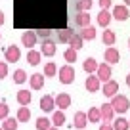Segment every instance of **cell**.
Returning <instances> with one entry per match:
<instances>
[{"instance_id":"obj_1","label":"cell","mask_w":130,"mask_h":130,"mask_svg":"<svg viewBox=\"0 0 130 130\" xmlns=\"http://www.w3.org/2000/svg\"><path fill=\"white\" fill-rule=\"evenodd\" d=\"M111 105H113L115 113H126V111L130 109V100L126 96H122V94H117V96L111 98Z\"/></svg>"},{"instance_id":"obj_2","label":"cell","mask_w":130,"mask_h":130,"mask_svg":"<svg viewBox=\"0 0 130 130\" xmlns=\"http://www.w3.org/2000/svg\"><path fill=\"white\" fill-rule=\"evenodd\" d=\"M59 82H63V84H71V82H75V67L71 63L59 67Z\"/></svg>"},{"instance_id":"obj_3","label":"cell","mask_w":130,"mask_h":130,"mask_svg":"<svg viewBox=\"0 0 130 130\" xmlns=\"http://www.w3.org/2000/svg\"><path fill=\"white\" fill-rule=\"evenodd\" d=\"M4 57H6V61H10V63H15V61H19V57H21V50H19V46L10 44L8 48L4 50Z\"/></svg>"},{"instance_id":"obj_4","label":"cell","mask_w":130,"mask_h":130,"mask_svg":"<svg viewBox=\"0 0 130 130\" xmlns=\"http://www.w3.org/2000/svg\"><path fill=\"white\" fill-rule=\"evenodd\" d=\"M38 42V37H37V31H25L21 35V44L27 46V50H31L32 46H37Z\"/></svg>"},{"instance_id":"obj_5","label":"cell","mask_w":130,"mask_h":130,"mask_svg":"<svg viewBox=\"0 0 130 130\" xmlns=\"http://www.w3.org/2000/svg\"><path fill=\"white\" fill-rule=\"evenodd\" d=\"M103 57H105V63H109V65H115V63H119V61H121V54H119V50L115 48V46L105 48Z\"/></svg>"},{"instance_id":"obj_6","label":"cell","mask_w":130,"mask_h":130,"mask_svg":"<svg viewBox=\"0 0 130 130\" xmlns=\"http://www.w3.org/2000/svg\"><path fill=\"white\" fill-rule=\"evenodd\" d=\"M56 42L52 40V38H46V40H42V44H40V54L42 56H46V57H52L54 54H56Z\"/></svg>"},{"instance_id":"obj_7","label":"cell","mask_w":130,"mask_h":130,"mask_svg":"<svg viewBox=\"0 0 130 130\" xmlns=\"http://www.w3.org/2000/svg\"><path fill=\"white\" fill-rule=\"evenodd\" d=\"M111 65L109 63H100V67H98V71H96V75H98V78L102 82H107V80H111Z\"/></svg>"},{"instance_id":"obj_8","label":"cell","mask_w":130,"mask_h":130,"mask_svg":"<svg viewBox=\"0 0 130 130\" xmlns=\"http://www.w3.org/2000/svg\"><path fill=\"white\" fill-rule=\"evenodd\" d=\"M102 92H103V96H105V98L117 96V92H119V82H117V80H107V82H103Z\"/></svg>"},{"instance_id":"obj_9","label":"cell","mask_w":130,"mask_h":130,"mask_svg":"<svg viewBox=\"0 0 130 130\" xmlns=\"http://www.w3.org/2000/svg\"><path fill=\"white\" fill-rule=\"evenodd\" d=\"M44 73H35V75H31L29 77V86H31L32 90H40V88H44Z\"/></svg>"},{"instance_id":"obj_10","label":"cell","mask_w":130,"mask_h":130,"mask_svg":"<svg viewBox=\"0 0 130 130\" xmlns=\"http://www.w3.org/2000/svg\"><path fill=\"white\" fill-rule=\"evenodd\" d=\"M40 109L44 111V113H52V111L56 109V100H54L50 94H46V96L40 98Z\"/></svg>"},{"instance_id":"obj_11","label":"cell","mask_w":130,"mask_h":130,"mask_svg":"<svg viewBox=\"0 0 130 130\" xmlns=\"http://www.w3.org/2000/svg\"><path fill=\"white\" fill-rule=\"evenodd\" d=\"M100 113H102V121H105V122H111L113 121V117H115V109H113V105H111V102L109 103H103L102 107H100Z\"/></svg>"},{"instance_id":"obj_12","label":"cell","mask_w":130,"mask_h":130,"mask_svg":"<svg viewBox=\"0 0 130 130\" xmlns=\"http://www.w3.org/2000/svg\"><path fill=\"white\" fill-rule=\"evenodd\" d=\"M100 78H98V75H90V77H86V82H84V86H86V90L88 92H100V88H102V84H100Z\"/></svg>"},{"instance_id":"obj_13","label":"cell","mask_w":130,"mask_h":130,"mask_svg":"<svg viewBox=\"0 0 130 130\" xmlns=\"http://www.w3.org/2000/svg\"><path fill=\"white\" fill-rule=\"evenodd\" d=\"M86 124H88V115L82 113V111H77L75 117H73V126L78 128V130H82V128H86Z\"/></svg>"},{"instance_id":"obj_14","label":"cell","mask_w":130,"mask_h":130,"mask_svg":"<svg viewBox=\"0 0 130 130\" xmlns=\"http://www.w3.org/2000/svg\"><path fill=\"white\" fill-rule=\"evenodd\" d=\"M54 100H56V107H59V109H67V107H71V96H69V94L61 92V94H57Z\"/></svg>"},{"instance_id":"obj_15","label":"cell","mask_w":130,"mask_h":130,"mask_svg":"<svg viewBox=\"0 0 130 130\" xmlns=\"http://www.w3.org/2000/svg\"><path fill=\"white\" fill-rule=\"evenodd\" d=\"M111 13H113V17H115L117 21H126V19L130 17V13H128V8H126V6H115V8H113V12H111Z\"/></svg>"},{"instance_id":"obj_16","label":"cell","mask_w":130,"mask_h":130,"mask_svg":"<svg viewBox=\"0 0 130 130\" xmlns=\"http://www.w3.org/2000/svg\"><path fill=\"white\" fill-rule=\"evenodd\" d=\"M75 25L77 27H88L90 25V12H78L75 15Z\"/></svg>"},{"instance_id":"obj_17","label":"cell","mask_w":130,"mask_h":130,"mask_svg":"<svg viewBox=\"0 0 130 130\" xmlns=\"http://www.w3.org/2000/svg\"><path fill=\"white\" fill-rule=\"evenodd\" d=\"M111 19H113V13L109 12V10H102V12L98 13V23L102 25V27H109V23H111Z\"/></svg>"},{"instance_id":"obj_18","label":"cell","mask_w":130,"mask_h":130,"mask_svg":"<svg viewBox=\"0 0 130 130\" xmlns=\"http://www.w3.org/2000/svg\"><path fill=\"white\" fill-rule=\"evenodd\" d=\"M82 67H84V71H86L88 75H94V73L98 71V67H100V63H98L94 57H86L84 63H82Z\"/></svg>"},{"instance_id":"obj_19","label":"cell","mask_w":130,"mask_h":130,"mask_svg":"<svg viewBox=\"0 0 130 130\" xmlns=\"http://www.w3.org/2000/svg\"><path fill=\"white\" fill-rule=\"evenodd\" d=\"M40 59H42V54H40V52H37V50H32V48L27 52V61H29V65L37 67V65L40 63Z\"/></svg>"},{"instance_id":"obj_20","label":"cell","mask_w":130,"mask_h":130,"mask_svg":"<svg viewBox=\"0 0 130 130\" xmlns=\"http://www.w3.org/2000/svg\"><path fill=\"white\" fill-rule=\"evenodd\" d=\"M73 35H75L73 29H61V31H57V40L63 42V44H69V40H71Z\"/></svg>"},{"instance_id":"obj_21","label":"cell","mask_w":130,"mask_h":130,"mask_svg":"<svg viewBox=\"0 0 130 130\" xmlns=\"http://www.w3.org/2000/svg\"><path fill=\"white\" fill-rule=\"evenodd\" d=\"M65 121H67V119H65L63 109L54 111V115H52V124H54V126H57V128H59V126H63V124H65Z\"/></svg>"},{"instance_id":"obj_22","label":"cell","mask_w":130,"mask_h":130,"mask_svg":"<svg viewBox=\"0 0 130 130\" xmlns=\"http://www.w3.org/2000/svg\"><path fill=\"white\" fill-rule=\"evenodd\" d=\"M31 100H32V96H31L29 90H19V92H17V103H19V105H29Z\"/></svg>"},{"instance_id":"obj_23","label":"cell","mask_w":130,"mask_h":130,"mask_svg":"<svg viewBox=\"0 0 130 130\" xmlns=\"http://www.w3.org/2000/svg\"><path fill=\"white\" fill-rule=\"evenodd\" d=\"M113 130H130V122H128V119H124V117L115 119V121H113Z\"/></svg>"},{"instance_id":"obj_24","label":"cell","mask_w":130,"mask_h":130,"mask_svg":"<svg viewBox=\"0 0 130 130\" xmlns=\"http://www.w3.org/2000/svg\"><path fill=\"white\" fill-rule=\"evenodd\" d=\"M78 35H80L84 40H94V38H96V29H94L92 25H88V27H82V31L78 32Z\"/></svg>"},{"instance_id":"obj_25","label":"cell","mask_w":130,"mask_h":130,"mask_svg":"<svg viewBox=\"0 0 130 130\" xmlns=\"http://www.w3.org/2000/svg\"><path fill=\"white\" fill-rule=\"evenodd\" d=\"M102 40H103V44H105V46H113L115 40H117V35H115L113 31H109V29H105V31H103Z\"/></svg>"},{"instance_id":"obj_26","label":"cell","mask_w":130,"mask_h":130,"mask_svg":"<svg viewBox=\"0 0 130 130\" xmlns=\"http://www.w3.org/2000/svg\"><path fill=\"white\" fill-rule=\"evenodd\" d=\"M29 119H31V111H29V107L21 105L19 111H17V121H19V122H29Z\"/></svg>"},{"instance_id":"obj_27","label":"cell","mask_w":130,"mask_h":130,"mask_svg":"<svg viewBox=\"0 0 130 130\" xmlns=\"http://www.w3.org/2000/svg\"><path fill=\"white\" fill-rule=\"evenodd\" d=\"M82 44H84V38H82L80 35H73V37H71V40H69V48H75L77 52L82 48Z\"/></svg>"},{"instance_id":"obj_28","label":"cell","mask_w":130,"mask_h":130,"mask_svg":"<svg viewBox=\"0 0 130 130\" xmlns=\"http://www.w3.org/2000/svg\"><path fill=\"white\" fill-rule=\"evenodd\" d=\"M86 115H88V121H90V122H100V121H102L100 107H90V111H88Z\"/></svg>"},{"instance_id":"obj_29","label":"cell","mask_w":130,"mask_h":130,"mask_svg":"<svg viewBox=\"0 0 130 130\" xmlns=\"http://www.w3.org/2000/svg\"><path fill=\"white\" fill-rule=\"evenodd\" d=\"M52 128V121L46 117H38L37 119V130H50Z\"/></svg>"},{"instance_id":"obj_30","label":"cell","mask_w":130,"mask_h":130,"mask_svg":"<svg viewBox=\"0 0 130 130\" xmlns=\"http://www.w3.org/2000/svg\"><path fill=\"white\" fill-rule=\"evenodd\" d=\"M56 73H57V65L54 61H48L44 65V77H56Z\"/></svg>"},{"instance_id":"obj_31","label":"cell","mask_w":130,"mask_h":130,"mask_svg":"<svg viewBox=\"0 0 130 130\" xmlns=\"http://www.w3.org/2000/svg\"><path fill=\"white\" fill-rule=\"evenodd\" d=\"M17 119H12V117H8V119H4V122H2V128L4 130H17Z\"/></svg>"},{"instance_id":"obj_32","label":"cell","mask_w":130,"mask_h":130,"mask_svg":"<svg viewBox=\"0 0 130 130\" xmlns=\"http://www.w3.org/2000/svg\"><path fill=\"white\" fill-rule=\"evenodd\" d=\"M63 57H65L67 63H75V61H77V50L75 48H67L63 52Z\"/></svg>"},{"instance_id":"obj_33","label":"cell","mask_w":130,"mask_h":130,"mask_svg":"<svg viewBox=\"0 0 130 130\" xmlns=\"http://www.w3.org/2000/svg\"><path fill=\"white\" fill-rule=\"evenodd\" d=\"M13 82H15V84H23V82H27V73H25L23 69H17L15 73H13Z\"/></svg>"},{"instance_id":"obj_34","label":"cell","mask_w":130,"mask_h":130,"mask_svg":"<svg viewBox=\"0 0 130 130\" xmlns=\"http://www.w3.org/2000/svg\"><path fill=\"white\" fill-rule=\"evenodd\" d=\"M92 10V0H78L77 2V12H90Z\"/></svg>"},{"instance_id":"obj_35","label":"cell","mask_w":130,"mask_h":130,"mask_svg":"<svg viewBox=\"0 0 130 130\" xmlns=\"http://www.w3.org/2000/svg\"><path fill=\"white\" fill-rule=\"evenodd\" d=\"M8 113H10V107L4 102H0V119H8Z\"/></svg>"},{"instance_id":"obj_36","label":"cell","mask_w":130,"mask_h":130,"mask_svg":"<svg viewBox=\"0 0 130 130\" xmlns=\"http://www.w3.org/2000/svg\"><path fill=\"white\" fill-rule=\"evenodd\" d=\"M8 77V63L6 61H0V80Z\"/></svg>"},{"instance_id":"obj_37","label":"cell","mask_w":130,"mask_h":130,"mask_svg":"<svg viewBox=\"0 0 130 130\" xmlns=\"http://www.w3.org/2000/svg\"><path fill=\"white\" fill-rule=\"evenodd\" d=\"M50 35H52V31H48V29H40V31H37V37H38V38H42V40L50 38Z\"/></svg>"},{"instance_id":"obj_38","label":"cell","mask_w":130,"mask_h":130,"mask_svg":"<svg viewBox=\"0 0 130 130\" xmlns=\"http://www.w3.org/2000/svg\"><path fill=\"white\" fill-rule=\"evenodd\" d=\"M113 6V0H100V8L102 10H109Z\"/></svg>"},{"instance_id":"obj_39","label":"cell","mask_w":130,"mask_h":130,"mask_svg":"<svg viewBox=\"0 0 130 130\" xmlns=\"http://www.w3.org/2000/svg\"><path fill=\"white\" fill-rule=\"evenodd\" d=\"M100 130H113V124H109V122H102V124H100Z\"/></svg>"},{"instance_id":"obj_40","label":"cell","mask_w":130,"mask_h":130,"mask_svg":"<svg viewBox=\"0 0 130 130\" xmlns=\"http://www.w3.org/2000/svg\"><path fill=\"white\" fill-rule=\"evenodd\" d=\"M2 25H4V12L0 10V27H2Z\"/></svg>"},{"instance_id":"obj_41","label":"cell","mask_w":130,"mask_h":130,"mask_svg":"<svg viewBox=\"0 0 130 130\" xmlns=\"http://www.w3.org/2000/svg\"><path fill=\"white\" fill-rule=\"evenodd\" d=\"M126 84H128V88H130V73L126 75Z\"/></svg>"},{"instance_id":"obj_42","label":"cell","mask_w":130,"mask_h":130,"mask_svg":"<svg viewBox=\"0 0 130 130\" xmlns=\"http://www.w3.org/2000/svg\"><path fill=\"white\" fill-rule=\"evenodd\" d=\"M124 4H126V6H130V0H124Z\"/></svg>"},{"instance_id":"obj_43","label":"cell","mask_w":130,"mask_h":130,"mask_svg":"<svg viewBox=\"0 0 130 130\" xmlns=\"http://www.w3.org/2000/svg\"><path fill=\"white\" fill-rule=\"evenodd\" d=\"M50 130H59V128H57V126H52V128H50Z\"/></svg>"},{"instance_id":"obj_44","label":"cell","mask_w":130,"mask_h":130,"mask_svg":"<svg viewBox=\"0 0 130 130\" xmlns=\"http://www.w3.org/2000/svg\"><path fill=\"white\" fill-rule=\"evenodd\" d=\"M128 48H130V38H128Z\"/></svg>"},{"instance_id":"obj_45","label":"cell","mask_w":130,"mask_h":130,"mask_svg":"<svg viewBox=\"0 0 130 130\" xmlns=\"http://www.w3.org/2000/svg\"><path fill=\"white\" fill-rule=\"evenodd\" d=\"M0 130H4V128H2V126H0Z\"/></svg>"},{"instance_id":"obj_46","label":"cell","mask_w":130,"mask_h":130,"mask_svg":"<svg viewBox=\"0 0 130 130\" xmlns=\"http://www.w3.org/2000/svg\"><path fill=\"white\" fill-rule=\"evenodd\" d=\"M0 38H2V35H0Z\"/></svg>"},{"instance_id":"obj_47","label":"cell","mask_w":130,"mask_h":130,"mask_svg":"<svg viewBox=\"0 0 130 130\" xmlns=\"http://www.w3.org/2000/svg\"><path fill=\"white\" fill-rule=\"evenodd\" d=\"M128 122H130V119H128Z\"/></svg>"}]
</instances>
